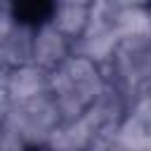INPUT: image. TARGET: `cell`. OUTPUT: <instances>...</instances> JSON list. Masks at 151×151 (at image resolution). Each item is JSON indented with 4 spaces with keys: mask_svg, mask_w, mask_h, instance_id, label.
I'll return each instance as SVG.
<instances>
[{
    "mask_svg": "<svg viewBox=\"0 0 151 151\" xmlns=\"http://www.w3.org/2000/svg\"><path fill=\"white\" fill-rule=\"evenodd\" d=\"M9 9L17 21L38 26L47 21L54 12V0H9Z\"/></svg>",
    "mask_w": 151,
    "mask_h": 151,
    "instance_id": "1",
    "label": "cell"
}]
</instances>
